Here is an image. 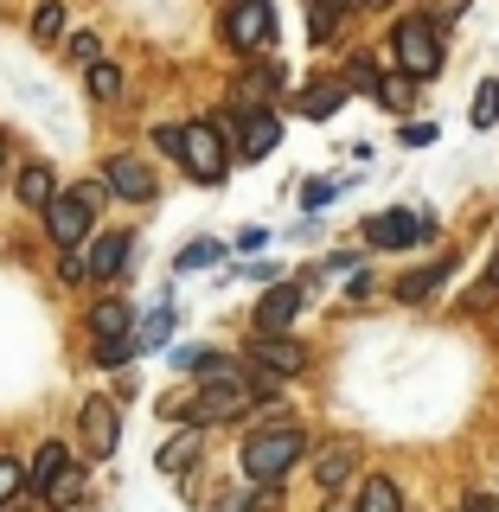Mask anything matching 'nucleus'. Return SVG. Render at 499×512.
<instances>
[{"label":"nucleus","mask_w":499,"mask_h":512,"mask_svg":"<svg viewBox=\"0 0 499 512\" xmlns=\"http://www.w3.org/2000/svg\"><path fill=\"white\" fill-rule=\"evenodd\" d=\"M346 103V77H340V84H308V90H301V116H308V122H327L333 116V109H340Z\"/></svg>","instance_id":"nucleus-22"},{"label":"nucleus","mask_w":499,"mask_h":512,"mask_svg":"<svg viewBox=\"0 0 499 512\" xmlns=\"http://www.w3.org/2000/svg\"><path fill=\"white\" fill-rule=\"evenodd\" d=\"M346 90H378V64L372 58H352L346 64Z\"/></svg>","instance_id":"nucleus-32"},{"label":"nucleus","mask_w":499,"mask_h":512,"mask_svg":"<svg viewBox=\"0 0 499 512\" xmlns=\"http://www.w3.org/2000/svg\"><path fill=\"white\" fill-rule=\"evenodd\" d=\"M391 58H397V71L404 77H436L442 71V39H436V20H423V13H410V20H397L391 26Z\"/></svg>","instance_id":"nucleus-4"},{"label":"nucleus","mask_w":499,"mask_h":512,"mask_svg":"<svg viewBox=\"0 0 499 512\" xmlns=\"http://www.w3.org/2000/svg\"><path fill=\"white\" fill-rule=\"evenodd\" d=\"M103 58V39H96V32H77L71 39V64H96Z\"/></svg>","instance_id":"nucleus-33"},{"label":"nucleus","mask_w":499,"mask_h":512,"mask_svg":"<svg viewBox=\"0 0 499 512\" xmlns=\"http://www.w3.org/2000/svg\"><path fill=\"white\" fill-rule=\"evenodd\" d=\"M256 397H276V384H269L263 372H224V378H205L199 397L192 404H167L160 416H173V423H231V416H244Z\"/></svg>","instance_id":"nucleus-2"},{"label":"nucleus","mask_w":499,"mask_h":512,"mask_svg":"<svg viewBox=\"0 0 499 512\" xmlns=\"http://www.w3.org/2000/svg\"><path fill=\"white\" fill-rule=\"evenodd\" d=\"M352 468H359V448H352L346 436H340V442H327V448H320V461H314V480H320V493H346Z\"/></svg>","instance_id":"nucleus-13"},{"label":"nucleus","mask_w":499,"mask_h":512,"mask_svg":"<svg viewBox=\"0 0 499 512\" xmlns=\"http://www.w3.org/2000/svg\"><path fill=\"white\" fill-rule=\"evenodd\" d=\"M493 276H499V256H493Z\"/></svg>","instance_id":"nucleus-42"},{"label":"nucleus","mask_w":499,"mask_h":512,"mask_svg":"<svg viewBox=\"0 0 499 512\" xmlns=\"http://www.w3.org/2000/svg\"><path fill=\"white\" fill-rule=\"evenodd\" d=\"M308 308V295H301V282H269V295L256 301V333H288Z\"/></svg>","instance_id":"nucleus-10"},{"label":"nucleus","mask_w":499,"mask_h":512,"mask_svg":"<svg viewBox=\"0 0 499 512\" xmlns=\"http://www.w3.org/2000/svg\"><path fill=\"white\" fill-rule=\"evenodd\" d=\"M20 487H26V468H20L13 455H0V506H7V500H13Z\"/></svg>","instance_id":"nucleus-31"},{"label":"nucleus","mask_w":499,"mask_h":512,"mask_svg":"<svg viewBox=\"0 0 499 512\" xmlns=\"http://www.w3.org/2000/svg\"><path fill=\"white\" fill-rule=\"evenodd\" d=\"M448 276H455V263H429V269H416V276H397V301L416 308V301H429Z\"/></svg>","instance_id":"nucleus-20"},{"label":"nucleus","mask_w":499,"mask_h":512,"mask_svg":"<svg viewBox=\"0 0 499 512\" xmlns=\"http://www.w3.org/2000/svg\"><path fill=\"white\" fill-rule=\"evenodd\" d=\"M218 256H224V244H218V237H192V244H186L180 256H173V269H180V276H192V269H212Z\"/></svg>","instance_id":"nucleus-27"},{"label":"nucleus","mask_w":499,"mask_h":512,"mask_svg":"<svg viewBox=\"0 0 499 512\" xmlns=\"http://www.w3.org/2000/svg\"><path fill=\"white\" fill-rule=\"evenodd\" d=\"M352 506H359V512H404V487H397L391 474H372V480L359 487V500H352Z\"/></svg>","instance_id":"nucleus-21"},{"label":"nucleus","mask_w":499,"mask_h":512,"mask_svg":"<svg viewBox=\"0 0 499 512\" xmlns=\"http://www.w3.org/2000/svg\"><path fill=\"white\" fill-rule=\"evenodd\" d=\"M276 39V7H269V0H231V7H224V45H231V52H263V45Z\"/></svg>","instance_id":"nucleus-5"},{"label":"nucleus","mask_w":499,"mask_h":512,"mask_svg":"<svg viewBox=\"0 0 499 512\" xmlns=\"http://www.w3.org/2000/svg\"><path fill=\"white\" fill-rule=\"evenodd\" d=\"M154 148H160V154H180V148H186V128H173V122L154 128Z\"/></svg>","instance_id":"nucleus-36"},{"label":"nucleus","mask_w":499,"mask_h":512,"mask_svg":"<svg viewBox=\"0 0 499 512\" xmlns=\"http://www.w3.org/2000/svg\"><path fill=\"white\" fill-rule=\"evenodd\" d=\"M461 512H499V493H468V500H461Z\"/></svg>","instance_id":"nucleus-38"},{"label":"nucleus","mask_w":499,"mask_h":512,"mask_svg":"<svg viewBox=\"0 0 499 512\" xmlns=\"http://www.w3.org/2000/svg\"><path fill=\"white\" fill-rule=\"evenodd\" d=\"M128 244H135V237H128V231H103V237H96V244H90V256H84V263H90V276H122V269H128Z\"/></svg>","instance_id":"nucleus-16"},{"label":"nucleus","mask_w":499,"mask_h":512,"mask_svg":"<svg viewBox=\"0 0 499 512\" xmlns=\"http://www.w3.org/2000/svg\"><path fill=\"white\" fill-rule=\"evenodd\" d=\"M122 333H135V308H128V301H96L90 308V340H122Z\"/></svg>","instance_id":"nucleus-18"},{"label":"nucleus","mask_w":499,"mask_h":512,"mask_svg":"<svg viewBox=\"0 0 499 512\" xmlns=\"http://www.w3.org/2000/svg\"><path fill=\"white\" fill-rule=\"evenodd\" d=\"M26 32H32V45H58L64 39V0H39L32 20H26Z\"/></svg>","instance_id":"nucleus-24"},{"label":"nucleus","mask_w":499,"mask_h":512,"mask_svg":"<svg viewBox=\"0 0 499 512\" xmlns=\"http://www.w3.org/2000/svg\"><path fill=\"white\" fill-rule=\"evenodd\" d=\"M84 90H90V103H116V96H122V71L109 58H96V64H84Z\"/></svg>","instance_id":"nucleus-25"},{"label":"nucleus","mask_w":499,"mask_h":512,"mask_svg":"<svg viewBox=\"0 0 499 512\" xmlns=\"http://www.w3.org/2000/svg\"><path fill=\"white\" fill-rule=\"evenodd\" d=\"M333 192H340V180H308V186H301V205H308V212H320Z\"/></svg>","instance_id":"nucleus-34"},{"label":"nucleus","mask_w":499,"mask_h":512,"mask_svg":"<svg viewBox=\"0 0 499 512\" xmlns=\"http://www.w3.org/2000/svg\"><path fill=\"white\" fill-rule=\"evenodd\" d=\"M77 423H84V448H90V461H109V455H116V442H122V416H116V404H109V397H90Z\"/></svg>","instance_id":"nucleus-11"},{"label":"nucleus","mask_w":499,"mask_h":512,"mask_svg":"<svg viewBox=\"0 0 499 512\" xmlns=\"http://www.w3.org/2000/svg\"><path fill=\"white\" fill-rule=\"evenodd\" d=\"M103 205H109L103 180H77L71 192H58V199L45 205V231H52V244L58 250H84V237H90V224H96Z\"/></svg>","instance_id":"nucleus-3"},{"label":"nucleus","mask_w":499,"mask_h":512,"mask_svg":"<svg viewBox=\"0 0 499 512\" xmlns=\"http://www.w3.org/2000/svg\"><path fill=\"white\" fill-rule=\"evenodd\" d=\"M52 199H58V173H52V160H32V167L20 173V205H32V212H45Z\"/></svg>","instance_id":"nucleus-19"},{"label":"nucleus","mask_w":499,"mask_h":512,"mask_svg":"<svg viewBox=\"0 0 499 512\" xmlns=\"http://www.w3.org/2000/svg\"><path fill=\"white\" fill-rule=\"evenodd\" d=\"M320 512H359V506H352L346 493H327V506H320Z\"/></svg>","instance_id":"nucleus-40"},{"label":"nucleus","mask_w":499,"mask_h":512,"mask_svg":"<svg viewBox=\"0 0 499 512\" xmlns=\"http://www.w3.org/2000/svg\"><path fill=\"white\" fill-rule=\"evenodd\" d=\"M173 372L224 378V372H237V365H231V352H218V346H173Z\"/></svg>","instance_id":"nucleus-17"},{"label":"nucleus","mask_w":499,"mask_h":512,"mask_svg":"<svg viewBox=\"0 0 499 512\" xmlns=\"http://www.w3.org/2000/svg\"><path fill=\"white\" fill-rule=\"evenodd\" d=\"M359 7H391V0H359Z\"/></svg>","instance_id":"nucleus-41"},{"label":"nucleus","mask_w":499,"mask_h":512,"mask_svg":"<svg viewBox=\"0 0 499 512\" xmlns=\"http://www.w3.org/2000/svg\"><path fill=\"white\" fill-rule=\"evenodd\" d=\"M167 333H173V308H154V314L135 320V340L141 346H167Z\"/></svg>","instance_id":"nucleus-29"},{"label":"nucleus","mask_w":499,"mask_h":512,"mask_svg":"<svg viewBox=\"0 0 499 512\" xmlns=\"http://www.w3.org/2000/svg\"><path fill=\"white\" fill-rule=\"evenodd\" d=\"M0 154H7V141H0Z\"/></svg>","instance_id":"nucleus-44"},{"label":"nucleus","mask_w":499,"mask_h":512,"mask_svg":"<svg viewBox=\"0 0 499 512\" xmlns=\"http://www.w3.org/2000/svg\"><path fill=\"white\" fill-rule=\"evenodd\" d=\"M493 122H499V77L474 90V128H493Z\"/></svg>","instance_id":"nucleus-30"},{"label":"nucleus","mask_w":499,"mask_h":512,"mask_svg":"<svg viewBox=\"0 0 499 512\" xmlns=\"http://www.w3.org/2000/svg\"><path fill=\"white\" fill-rule=\"evenodd\" d=\"M58 276H64V282H71V288H77V282H90V263H84V250H64V263H58Z\"/></svg>","instance_id":"nucleus-35"},{"label":"nucleus","mask_w":499,"mask_h":512,"mask_svg":"<svg viewBox=\"0 0 499 512\" xmlns=\"http://www.w3.org/2000/svg\"><path fill=\"white\" fill-rule=\"evenodd\" d=\"M71 468H77V461H71V448H64V442H39V448H32V461H26V480L39 493H52Z\"/></svg>","instance_id":"nucleus-15"},{"label":"nucleus","mask_w":499,"mask_h":512,"mask_svg":"<svg viewBox=\"0 0 499 512\" xmlns=\"http://www.w3.org/2000/svg\"><path fill=\"white\" fill-rule=\"evenodd\" d=\"M282 141V116L276 109H244V135H237V160H269Z\"/></svg>","instance_id":"nucleus-12"},{"label":"nucleus","mask_w":499,"mask_h":512,"mask_svg":"<svg viewBox=\"0 0 499 512\" xmlns=\"http://www.w3.org/2000/svg\"><path fill=\"white\" fill-rule=\"evenodd\" d=\"M45 512H58V506H45ZM71 512H77V506H71Z\"/></svg>","instance_id":"nucleus-43"},{"label":"nucleus","mask_w":499,"mask_h":512,"mask_svg":"<svg viewBox=\"0 0 499 512\" xmlns=\"http://www.w3.org/2000/svg\"><path fill=\"white\" fill-rule=\"evenodd\" d=\"M404 141H410V148H429V141H436V122H410Z\"/></svg>","instance_id":"nucleus-37"},{"label":"nucleus","mask_w":499,"mask_h":512,"mask_svg":"<svg viewBox=\"0 0 499 512\" xmlns=\"http://www.w3.org/2000/svg\"><path fill=\"white\" fill-rule=\"evenodd\" d=\"M436 231V218H410V212H372L365 218V244L372 250H410Z\"/></svg>","instance_id":"nucleus-7"},{"label":"nucleus","mask_w":499,"mask_h":512,"mask_svg":"<svg viewBox=\"0 0 499 512\" xmlns=\"http://www.w3.org/2000/svg\"><path fill=\"white\" fill-rule=\"evenodd\" d=\"M180 167H186V173H192V180H199V186H218L224 173H231V148H224L218 122H192V128H186Z\"/></svg>","instance_id":"nucleus-6"},{"label":"nucleus","mask_w":499,"mask_h":512,"mask_svg":"<svg viewBox=\"0 0 499 512\" xmlns=\"http://www.w3.org/2000/svg\"><path fill=\"white\" fill-rule=\"evenodd\" d=\"M135 352H141L135 333H122V340H96V365H103V372H122V365L135 359Z\"/></svg>","instance_id":"nucleus-28"},{"label":"nucleus","mask_w":499,"mask_h":512,"mask_svg":"<svg viewBox=\"0 0 499 512\" xmlns=\"http://www.w3.org/2000/svg\"><path fill=\"white\" fill-rule=\"evenodd\" d=\"M263 244H269V231H256V224H250L244 237H237V250H244V256H250V250H263Z\"/></svg>","instance_id":"nucleus-39"},{"label":"nucleus","mask_w":499,"mask_h":512,"mask_svg":"<svg viewBox=\"0 0 499 512\" xmlns=\"http://www.w3.org/2000/svg\"><path fill=\"white\" fill-rule=\"evenodd\" d=\"M378 103L391 109V116H410V103H416V77H378Z\"/></svg>","instance_id":"nucleus-26"},{"label":"nucleus","mask_w":499,"mask_h":512,"mask_svg":"<svg viewBox=\"0 0 499 512\" xmlns=\"http://www.w3.org/2000/svg\"><path fill=\"white\" fill-rule=\"evenodd\" d=\"M205 455V436H199V423H186V429H173L167 442H160V474H173V480H186L192 474V461Z\"/></svg>","instance_id":"nucleus-14"},{"label":"nucleus","mask_w":499,"mask_h":512,"mask_svg":"<svg viewBox=\"0 0 499 512\" xmlns=\"http://www.w3.org/2000/svg\"><path fill=\"white\" fill-rule=\"evenodd\" d=\"M359 0H308V32H314V45H327L333 32H340V13H352Z\"/></svg>","instance_id":"nucleus-23"},{"label":"nucleus","mask_w":499,"mask_h":512,"mask_svg":"<svg viewBox=\"0 0 499 512\" xmlns=\"http://www.w3.org/2000/svg\"><path fill=\"white\" fill-rule=\"evenodd\" d=\"M103 186L116 192V199H128V205H148L154 192H160L154 167H148L141 154H109V167H103Z\"/></svg>","instance_id":"nucleus-8"},{"label":"nucleus","mask_w":499,"mask_h":512,"mask_svg":"<svg viewBox=\"0 0 499 512\" xmlns=\"http://www.w3.org/2000/svg\"><path fill=\"white\" fill-rule=\"evenodd\" d=\"M295 461H308V429L288 423V416H269V423L244 429V442H237V468H244L250 487H276Z\"/></svg>","instance_id":"nucleus-1"},{"label":"nucleus","mask_w":499,"mask_h":512,"mask_svg":"<svg viewBox=\"0 0 499 512\" xmlns=\"http://www.w3.org/2000/svg\"><path fill=\"white\" fill-rule=\"evenodd\" d=\"M301 365H308V352H301V340H288V333H256V340H250V372L295 378Z\"/></svg>","instance_id":"nucleus-9"}]
</instances>
